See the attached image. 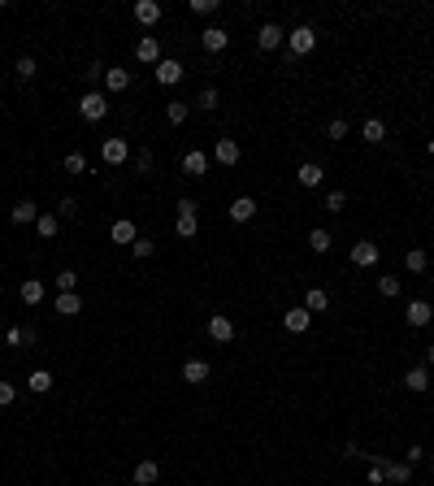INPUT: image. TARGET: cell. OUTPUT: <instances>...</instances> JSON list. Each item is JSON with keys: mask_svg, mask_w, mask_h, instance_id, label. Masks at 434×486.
Masks as SVG:
<instances>
[{"mask_svg": "<svg viewBox=\"0 0 434 486\" xmlns=\"http://www.w3.org/2000/svg\"><path fill=\"white\" fill-rule=\"evenodd\" d=\"M326 208H330V213H343V208H347V196H343V191H330V196H326Z\"/></svg>", "mask_w": 434, "mask_h": 486, "instance_id": "43", "label": "cell"}, {"mask_svg": "<svg viewBox=\"0 0 434 486\" xmlns=\"http://www.w3.org/2000/svg\"><path fill=\"white\" fill-rule=\"evenodd\" d=\"M191 9H196L200 18H213V13L221 9V0H191Z\"/></svg>", "mask_w": 434, "mask_h": 486, "instance_id": "38", "label": "cell"}, {"mask_svg": "<svg viewBox=\"0 0 434 486\" xmlns=\"http://www.w3.org/2000/svg\"><path fill=\"white\" fill-rule=\"evenodd\" d=\"M161 482V465L156 460H139L135 465V486H156Z\"/></svg>", "mask_w": 434, "mask_h": 486, "instance_id": "20", "label": "cell"}, {"mask_svg": "<svg viewBox=\"0 0 434 486\" xmlns=\"http://www.w3.org/2000/svg\"><path fill=\"white\" fill-rule=\"evenodd\" d=\"M131 252L139 256V261H148V256H152V239H135V243H131Z\"/></svg>", "mask_w": 434, "mask_h": 486, "instance_id": "45", "label": "cell"}, {"mask_svg": "<svg viewBox=\"0 0 434 486\" xmlns=\"http://www.w3.org/2000/svg\"><path fill=\"white\" fill-rule=\"evenodd\" d=\"M430 152H434V139H430Z\"/></svg>", "mask_w": 434, "mask_h": 486, "instance_id": "50", "label": "cell"}, {"mask_svg": "<svg viewBox=\"0 0 434 486\" xmlns=\"http://www.w3.org/2000/svg\"><path fill=\"white\" fill-rule=\"evenodd\" d=\"M9 222L13 226H35L39 222V204L35 200H18V204L9 208Z\"/></svg>", "mask_w": 434, "mask_h": 486, "instance_id": "10", "label": "cell"}, {"mask_svg": "<svg viewBox=\"0 0 434 486\" xmlns=\"http://www.w3.org/2000/svg\"><path fill=\"white\" fill-rule=\"evenodd\" d=\"M78 113H83L87 122H105L109 118V96L105 91H83L78 96Z\"/></svg>", "mask_w": 434, "mask_h": 486, "instance_id": "1", "label": "cell"}, {"mask_svg": "<svg viewBox=\"0 0 434 486\" xmlns=\"http://www.w3.org/2000/svg\"><path fill=\"white\" fill-rule=\"evenodd\" d=\"M304 309H309V313H326V309H330V296H326L321 287H313L309 296H304Z\"/></svg>", "mask_w": 434, "mask_h": 486, "instance_id": "30", "label": "cell"}, {"mask_svg": "<svg viewBox=\"0 0 434 486\" xmlns=\"http://www.w3.org/2000/svg\"><path fill=\"white\" fill-rule=\"evenodd\" d=\"M100 83H105V96H122V91H131V70H122V66L109 70V66H105V78H100Z\"/></svg>", "mask_w": 434, "mask_h": 486, "instance_id": "7", "label": "cell"}, {"mask_svg": "<svg viewBox=\"0 0 434 486\" xmlns=\"http://www.w3.org/2000/svg\"><path fill=\"white\" fill-rule=\"evenodd\" d=\"M430 465H434V451H430Z\"/></svg>", "mask_w": 434, "mask_h": 486, "instance_id": "49", "label": "cell"}, {"mask_svg": "<svg viewBox=\"0 0 434 486\" xmlns=\"http://www.w3.org/2000/svg\"><path fill=\"white\" fill-rule=\"evenodd\" d=\"M53 309L61 317H78V313H83V296H78V291H61V296L53 300Z\"/></svg>", "mask_w": 434, "mask_h": 486, "instance_id": "14", "label": "cell"}, {"mask_svg": "<svg viewBox=\"0 0 434 486\" xmlns=\"http://www.w3.org/2000/svg\"><path fill=\"white\" fill-rule=\"evenodd\" d=\"M309 248H313L317 256H326V252L334 248V239H330V231H321V226H317V231H309Z\"/></svg>", "mask_w": 434, "mask_h": 486, "instance_id": "29", "label": "cell"}, {"mask_svg": "<svg viewBox=\"0 0 434 486\" xmlns=\"http://www.w3.org/2000/svg\"><path fill=\"white\" fill-rule=\"evenodd\" d=\"M13 399H18V386H13V382H0V408H9Z\"/></svg>", "mask_w": 434, "mask_h": 486, "instance_id": "44", "label": "cell"}, {"mask_svg": "<svg viewBox=\"0 0 434 486\" xmlns=\"http://www.w3.org/2000/svg\"><path fill=\"white\" fill-rule=\"evenodd\" d=\"M347 131H352V126H347L343 118H334V122L326 126V139H347Z\"/></svg>", "mask_w": 434, "mask_h": 486, "instance_id": "41", "label": "cell"}, {"mask_svg": "<svg viewBox=\"0 0 434 486\" xmlns=\"http://www.w3.org/2000/svg\"><path fill=\"white\" fill-rule=\"evenodd\" d=\"M399 291H404V282H399V278H391V273H387V278H378V296H387V300H395V296H399Z\"/></svg>", "mask_w": 434, "mask_h": 486, "instance_id": "35", "label": "cell"}, {"mask_svg": "<svg viewBox=\"0 0 434 486\" xmlns=\"http://www.w3.org/2000/svg\"><path fill=\"white\" fill-rule=\"evenodd\" d=\"M135 165H139L143 174H148V170H152V152H139V156H135Z\"/></svg>", "mask_w": 434, "mask_h": 486, "instance_id": "47", "label": "cell"}, {"mask_svg": "<svg viewBox=\"0 0 434 486\" xmlns=\"http://www.w3.org/2000/svg\"><path fill=\"white\" fill-rule=\"evenodd\" d=\"M35 70H39V66H35V57H18V61H13V74H18L22 83H26V78H35Z\"/></svg>", "mask_w": 434, "mask_h": 486, "instance_id": "34", "label": "cell"}, {"mask_svg": "<svg viewBox=\"0 0 434 486\" xmlns=\"http://www.w3.org/2000/svg\"><path fill=\"white\" fill-rule=\"evenodd\" d=\"M18 296H22V304H44V282L39 278H22Z\"/></svg>", "mask_w": 434, "mask_h": 486, "instance_id": "26", "label": "cell"}, {"mask_svg": "<svg viewBox=\"0 0 434 486\" xmlns=\"http://www.w3.org/2000/svg\"><path fill=\"white\" fill-rule=\"evenodd\" d=\"M256 44H261L265 53H274V48H282V44H287V30H282L278 22H265L261 30H256Z\"/></svg>", "mask_w": 434, "mask_h": 486, "instance_id": "9", "label": "cell"}, {"mask_svg": "<svg viewBox=\"0 0 434 486\" xmlns=\"http://www.w3.org/2000/svg\"><path fill=\"white\" fill-rule=\"evenodd\" d=\"M382 474H387V482L404 486V482L413 478V465H404V460H382Z\"/></svg>", "mask_w": 434, "mask_h": 486, "instance_id": "24", "label": "cell"}, {"mask_svg": "<svg viewBox=\"0 0 434 486\" xmlns=\"http://www.w3.org/2000/svg\"><path fill=\"white\" fill-rule=\"evenodd\" d=\"M179 239H196L200 235V217H196V200H179V217H174Z\"/></svg>", "mask_w": 434, "mask_h": 486, "instance_id": "2", "label": "cell"}, {"mask_svg": "<svg viewBox=\"0 0 434 486\" xmlns=\"http://www.w3.org/2000/svg\"><path fill=\"white\" fill-rule=\"evenodd\" d=\"M252 217H256V200H252V196H235V200H230V222L244 226V222H252Z\"/></svg>", "mask_w": 434, "mask_h": 486, "instance_id": "18", "label": "cell"}, {"mask_svg": "<svg viewBox=\"0 0 434 486\" xmlns=\"http://www.w3.org/2000/svg\"><path fill=\"white\" fill-rule=\"evenodd\" d=\"M361 139H365V143H382V139H387V126H382L378 118H369V122L361 126Z\"/></svg>", "mask_w": 434, "mask_h": 486, "instance_id": "33", "label": "cell"}, {"mask_svg": "<svg viewBox=\"0 0 434 486\" xmlns=\"http://www.w3.org/2000/svg\"><path fill=\"white\" fill-rule=\"evenodd\" d=\"M135 61H139V66H152V70H156V61H161V44H156V35H143V39L135 44Z\"/></svg>", "mask_w": 434, "mask_h": 486, "instance_id": "11", "label": "cell"}, {"mask_svg": "<svg viewBox=\"0 0 434 486\" xmlns=\"http://www.w3.org/2000/svg\"><path fill=\"white\" fill-rule=\"evenodd\" d=\"M213 156H217V165H239V143L235 139H217Z\"/></svg>", "mask_w": 434, "mask_h": 486, "instance_id": "22", "label": "cell"}, {"mask_svg": "<svg viewBox=\"0 0 434 486\" xmlns=\"http://www.w3.org/2000/svg\"><path fill=\"white\" fill-rule=\"evenodd\" d=\"M404 265H408V273H426V252H422V248H408Z\"/></svg>", "mask_w": 434, "mask_h": 486, "instance_id": "37", "label": "cell"}, {"mask_svg": "<svg viewBox=\"0 0 434 486\" xmlns=\"http://www.w3.org/2000/svg\"><path fill=\"white\" fill-rule=\"evenodd\" d=\"M404 386H408L413 395H426V391H430V369H426V365H413L408 374H404Z\"/></svg>", "mask_w": 434, "mask_h": 486, "instance_id": "16", "label": "cell"}, {"mask_svg": "<svg viewBox=\"0 0 434 486\" xmlns=\"http://www.w3.org/2000/svg\"><path fill=\"white\" fill-rule=\"evenodd\" d=\"M404 321H408L413 330H422V326H430V321H434V309H430L426 300H413L408 309H404Z\"/></svg>", "mask_w": 434, "mask_h": 486, "instance_id": "12", "label": "cell"}, {"mask_svg": "<svg viewBox=\"0 0 434 486\" xmlns=\"http://www.w3.org/2000/svg\"><path fill=\"white\" fill-rule=\"evenodd\" d=\"M35 231H39V239H57V235H61V217H57V213H39Z\"/></svg>", "mask_w": 434, "mask_h": 486, "instance_id": "27", "label": "cell"}, {"mask_svg": "<svg viewBox=\"0 0 434 486\" xmlns=\"http://www.w3.org/2000/svg\"><path fill=\"white\" fill-rule=\"evenodd\" d=\"M187 118H191V105H183V100H170V105H165V122H170V126H183Z\"/></svg>", "mask_w": 434, "mask_h": 486, "instance_id": "31", "label": "cell"}, {"mask_svg": "<svg viewBox=\"0 0 434 486\" xmlns=\"http://www.w3.org/2000/svg\"><path fill=\"white\" fill-rule=\"evenodd\" d=\"M183 170H187L191 178H204V174H208V152H200V148L183 152Z\"/></svg>", "mask_w": 434, "mask_h": 486, "instance_id": "17", "label": "cell"}, {"mask_svg": "<svg viewBox=\"0 0 434 486\" xmlns=\"http://www.w3.org/2000/svg\"><path fill=\"white\" fill-rule=\"evenodd\" d=\"M426 361H430V365H434V343H430V352H426Z\"/></svg>", "mask_w": 434, "mask_h": 486, "instance_id": "48", "label": "cell"}, {"mask_svg": "<svg viewBox=\"0 0 434 486\" xmlns=\"http://www.w3.org/2000/svg\"><path fill=\"white\" fill-rule=\"evenodd\" d=\"M100 156H105V165H126V161H131V143H126V139H105L100 143Z\"/></svg>", "mask_w": 434, "mask_h": 486, "instance_id": "5", "label": "cell"}, {"mask_svg": "<svg viewBox=\"0 0 434 486\" xmlns=\"http://www.w3.org/2000/svg\"><path fill=\"white\" fill-rule=\"evenodd\" d=\"M66 174H87V156L83 152H70L66 156Z\"/></svg>", "mask_w": 434, "mask_h": 486, "instance_id": "39", "label": "cell"}, {"mask_svg": "<svg viewBox=\"0 0 434 486\" xmlns=\"http://www.w3.org/2000/svg\"><path fill=\"white\" fill-rule=\"evenodd\" d=\"M221 100H217V87H204L200 96H196V109H204V113H213Z\"/></svg>", "mask_w": 434, "mask_h": 486, "instance_id": "36", "label": "cell"}, {"mask_svg": "<svg viewBox=\"0 0 434 486\" xmlns=\"http://www.w3.org/2000/svg\"><path fill=\"white\" fill-rule=\"evenodd\" d=\"M26 386H30L35 395H48V391H53V374H48V369H35V374L26 378Z\"/></svg>", "mask_w": 434, "mask_h": 486, "instance_id": "32", "label": "cell"}, {"mask_svg": "<svg viewBox=\"0 0 434 486\" xmlns=\"http://www.w3.org/2000/svg\"><path fill=\"white\" fill-rule=\"evenodd\" d=\"M109 235H114V243H135V239H139V231H135L131 217H118L114 226H109Z\"/></svg>", "mask_w": 434, "mask_h": 486, "instance_id": "25", "label": "cell"}, {"mask_svg": "<svg viewBox=\"0 0 434 486\" xmlns=\"http://www.w3.org/2000/svg\"><path fill=\"white\" fill-rule=\"evenodd\" d=\"M5 343H9V348L35 343V330H30V326H9V330H5Z\"/></svg>", "mask_w": 434, "mask_h": 486, "instance_id": "28", "label": "cell"}, {"mask_svg": "<svg viewBox=\"0 0 434 486\" xmlns=\"http://www.w3.org/2000/svg\"><path fill=\"white\" fill-rule=\"evenodd\" d=\"M296 178H300V187H321V178H326V170H321L317 161H304V165L296 170Z\"/></svg>", "mask_w": 434, "mask_h": 486, "instance_id": "23", "label": "cell"}, {"mask_svg": "<svg viewBox=\"0 0 434 486\" xmlns=\"http://www.w3.org/2000/svg\"><path fill=\"white\" fill-rule=\"evenodd\" d=\"M226 44H230V35H226L221 26L200 30V48H204V53H226Z\"/></svg>", "mask_w": 434, "mask_h": 486, "instance_id": "13", "label": "cell"}, {"mask_svg": "<svg viewBox=\"0 0 434 486\" xmlns=\"http://www.w3.org/2000/svg\"><path fill=\"white\" fill-rule=\"evenodd\" d=\"M183 74H187V70H183V61H174V57H161V61H156V83H161V87L183 83Z\"/></svg>", "mask_w": 434, "mask_h": 486, "instance_id": "6", "label": "cell"}, {"mask_svg": "<svg viewBox=\"0 0 434 486\" xmlns=\"http://www.w3.org/2000/svg\"><path fill=\"white\" fill-rule=\"evenodd\" d=\"M204 330H208V339H213V343H230V339H235V321H230L226 313H213Z\"/></svg>", "mask_w": 434, "mask_h": 486, "instance_id": "8", "label": "cell"}, {"mask_svg": "<svg viewBox=\"0 0 434 486\" xmlns=\"http://www.w3.org/2000/svg\"><path fill=\"white\" fill-rule=\"evenodd\" d=\"M422 460H426V447H422V443H413V447L404 451V465H422Z\"/></svg>", "mask_w": 434, "mask_h": 486, "instance_id": "46", "label": "cell"}, {"mask_svg": "<svg viewBox=\"0 0 434 486\" xmlns=\"http://www.w3.org/2000/svg\"><path fill=\"white\" fill-rule=\"evenodd\" d=\"M57 217H78V200H74V196H61V204H57Z\"/></svg>", "mask_w": 434, "mask_h": 486, "instance_id": "42", "label": "cell"}, {"mask_svg": "<svg viewBox=\"0 0 434 486\" xmlns=\"http://www.w3.org/2000/svg\"><path fill=\"white\" fill-rule=\"evenodd\" d=\"M135 22L156 26L161 22V5H156V0H135Z\"/></svg>", "mask_w": 434, "mask_h": 486, "instance_id": "21", "label": "cell"}, {"mask_svg": "<svg viewBox=\"0 0 434 486\" xmlns=\"http://www.w3.org/2000/svg\"><path fill=\"white\" fill-rule=\"evenodd\" d=\"M208 361H183V382H191V386H200V382H208Z\"/></svg>", "mask_w": 434, "mask_h": 486, "instance_id": "19", "label": "cell"}, {"mask_svg": "<svg viewBox=\"0 0 434 486\" xmlns=\"http://www.w3.org/2000/svg\"><path fill=\"white\" fill-rule=\"evenodd\" d=\"M57 291H78V273L74 269H61L57 273Z\"/></svg>", "mask_w": 434, "mask_h": 486, "instance_id": "40", "label": "cell"}, {"mask_svg": "<svg viewBox=\"0 0 434 486\" xmlns=\"http://www.w3.org/2000/svg\"><path fill=\"white\" fill-rule=\"evenodd\" d=\"M378 261H382V248H378V243H369V239L352 243V265H356V269H374Z\"/></svg>", "mask_w": 434, "mask_h": 486, "instance_id": "4", "label": "cell"}, {"mask_svg": "<svg viewBox=\"0 0 434 486\" xmlns=\"http://www.w3.org/2000/svg\"><path fill=\"white\" fill-rule=\"evenodd\" d=\"M282 326L291 330V334H304V330L313 326V313H309V309H287V313H282Z\"/></svg>", "mask_w": 434, "mask_h": 486, "instance_id": "15", "label": "cell"}, {"mask_svg": "<svg viewBox=\"0 0 434 486\" xmlns=\"http://www.w3.org/2000/svg\"><path fill=\"white\" fill-rule=\"evenodd\" d=\"M287 48H291L296 57H309L317 48V30L313 26H291V30H287Z\"/></svg>", "mask_w": 434, "mask_h": 486, "instance_id": "3", "label": "cell"}]
</instances>
